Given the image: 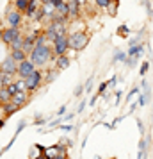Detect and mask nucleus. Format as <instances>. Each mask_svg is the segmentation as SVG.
<instances>
[{"mask_svg": "<svg viewBox=\"0 0 153 159\" xmlns=\"http://www.w3.org/2000/svg\"><path fill=\"white\" fill-rule=\"evenodd\" d=\"M29 61L36 68H43L48 63H53V52H52V45L46 47H34V50L29 54Z\"/></svg>", "mask_w": 153, "mask_h": 159, "instance_id": "obj_1", "label": "nucleus"}, {"mask_svg": "<svg viewBox=\"0 0 153 159\" xmlns=\"http://www.w3.org/2000/svg\"><path fill=\"white\" fill-rule=\"evenodd\" d=\"M68 41H70V48L75 52H82L89 45V34L86 30H73L68 34Z\"/></svg>", "mask_w": 153, "mask_h": 159, "instance_id": "obj_2", "label": "nucleus"}, {"mask_svg": "<svg viewBox=\"0 0 153 159\" xmlns=\"http://www.w3.org/2000/svg\"><path fill=\"white\" fill-rule=\"evenodd\" d=\"M43 79H45V72L37 68V70L32 73L30 77H27V79H25V86H27V91H29L30 95L36 93V91H39V89H41V86L45 84Z\"/></svg>", "mask_w": 153, "mask_h": 159, "instance_id": "obj_3", "label": "nucleus"}, {"mask_svg": "<svg viewBox=\"0 0 153 159\" xmlns=\"http://www.w3.org/2000/svg\"><path fill=\"white\" fill-rule=\"evenodd\" d=\"M6 23H7V27H13V29H22L23 25V15L20 11H16L13 6H9V9L6 11Z\"/></svg>", "mask_w": 153, "mask_h": 159, "instance_id": "obj_4", "label": "nucleus"}, {"mask_svg": "<svg viewBox=\"0 0 153 159\" xmlns=\"http://www.w3.org/2000/svg\"><path fill=\"white\" fill-rule=\"evenodd\" d=\"M45 156H46V159H68V157H70L68 148L62 147V145H59V143L52 145V147H46Z\"/></svg>", "mask_w": 153, "mask_h": 159, "instance_id": "obj_5", "label": "nucleus"}, {"mask_svg": "<svg viewBox=\"0 0 153 159\" xmlns=\"http://www.w3.org/2000/svg\"><path fill=\"white\" fill-rule=\"evenodd\" d=\"M70 50V41H68V36H59L53 43H52V52H53V59L61 57V56H66V52Z\"/></svg>", "mask_w": 153, "mask_h": 159, "instance_id": "obj_6", "label": "nucleus"}, {"mask_svg": "<svg viewBox=\"0 0 153 159\" xmlns=\"http://www.w3.org/2000/svg\"><path fill=\"white\" fill-rule=\"evenodd\" d=\"M37 68L32 63H30L29 59H25V61H22V63H18V72H16V79H27V77H30L32 73L36 72Z\"/></svg>", "mask_w": 153, "mask_h": 159, "instance_id": "obj_7", "label": "nucleus"}, {"mask_svg": "<svg viewBox=\"0 0 153 159\" xmlns=\"http://www.w3.org/2000/svg\"><path fill=\"white\" fill-rule=\"evenodd\" d=\"M0 72H4V73H7V75L16 77V72H18V63H16L15 59L7 54L6 57L2 59V63H0Z\"/></svg>", "mask_w": 153, "mask_h": 159, "instance_id": "obj_8", "label": "nucleus"}, {"mask_svg": "<svg viewBox=\"0 0 153 159\" xmlns=\"http://www.w3.org/2000/svg\"><path fill=\"white\" fill-rule=\"evenodd\" d=\"M20 36H23L22 29H13V27H6V29H2V43H6L7 47L13 43L15 39H18Z\"/></svg>", "mask_w": 153, "mask_h": 159, "instance_id": "obj_9", "label": "nucleus"}, {"mask_svg": "<svg viewBox=\"0 0 153 159\" xmlns=\"http://www.w3.org/2000/svg\"><path fill=\"white\" fill-rule=\"evenodd\" d=\"M11 102L22 109L23 106H27V104L30 102V93H29V91H18L16 95H13V97H11Z\"/></svg>", "mask_w": 153, "mask_h": 159, "instance_id": "obj_10", "label": "nucleus"}, {"mask_svg": "<svg viewBox=\"0 0 153 159\" xmlns=\"http://www.w3.org/2000/svg\"><path fill=\"white\" fill-rule=\"evenodd\" d=\"M66 4H68V18H70V22L73 20H79L80 18V11L82 7L75 2V0H66Z\"/></svg>", "mask_w": 153, "mask_h": 159, "instance_id": "obj_11", "label": "nucleus"}, {"mask_svg": "<svg viewBox=\"0 0 153 159\" xmlns=\"http://www.w3.org/2000/svg\"><path fill=\"white\" fill-rule=\"evenodd\" d=\"M53 68L55 70H59V72H62V70H66V68H70V65H71V59L68 57V56H61V57H55L53 59Z\"/></svg>", "mask_w": 153, "mask_h": 159, "instance_id": "obj_12", "label": "nucleus"}, {"mask_svg": "<svg viewBox=\"0 0 153 159\" xmlns=\"http://www.w3.org/2000/svg\"><path fill=\"white\" fill-rule=\"evenodd\" d=\"M142 54H144V43H137V45H134V47H128V52H126V56L134 57V59L142 57Z\"/></svg>", "mask_w": 153, "mask_h": 159, "instance_id": "obj_13", "label": "nucleus"}, {"mask_svg": "<svg viewBox=\"0 0 153 159\" xmlns=\"http://www.w3.org/2000/svg\"><path fill=\"white\" fill-rule=\"evenodd\" d=\"M18 111H20V107L15 106L13 102H9V104H6V106H2V116H4L6 120H7L9 116H13L15 113H18Z\"/></svg>", "mask_w": 153, "mask_h": 159, "instance_id": "obj_14", "label": "nucleus"}, {"mask_svg": "<svg viewBox=\"0 0 153 159\" xmlns=\"http://www.w3.org/2000/svg\"><path fill=\"white\" fill-rule=\"evenodd\" d=\"M45 150H46V147L45 145H39L36 143L34 147H30V150H29V159H37L39 156H43Z\"/></svg>", "mask_w": 153, "mask_h": 159, "instance_id": "obj_15", "label": "nucleus"}, {"mask_svg": "<svg viewBox=\"0 0 153 159\" xmlns=\"http://www.w3.org/2000/svg\"><path fill=\"white\" fill-rule=\"evenodd\" d=\"M39 6H41V4H39V0H30V2H29V7H27V11L23 13V16H27L29 20H32V18H34V15H36V11L39 9Z\"/></svg>", "mask_w": 153, "mask_h": 159, "instance_id": "obj_16", "label": "nucleus"}, {"mask_svg": "<svg viewBox=\"0 0 153 159\" xmlns=\"http://www.w3.org/2000/svg\"><path fill=\"white\" fill-rule=\"evenodd\" d=\"M59 73H61V72H59V70H55L53 66H52V68H46L43 82H45V84H50V82H53V80H55V79L59 77Z\"/></svg>", "mask_w": 153, "mask_h": 159, "instance_id": "obj_17", "label": "nucleus"}, {"mask_svg": "<svg viewBox=\"0 0 153 159\" xmlns=\"http://www.w3.org/2000/svg\"><path fill=\"white\" fill-rule=\"evenodd\" d=\"M11 6L23 15V13L27 11V7H29V2H27V0H11Z\"/></svg>", "mask_w": 153, "mask_h": 159, "instance_id": "obj_18", "label": "nucleus"}, {"mask_svg": "<svg viewBox=\"0 0 153 159\" xmlns=\"http://www.w3.org/2000/svg\"><path fill=\"white\" fill-rule=\"evenodd\" d=\"M150 97H151V89H150V88H146L144 91L139 95V98H137L139 107H144L146 104H148V100H150Z\"/></svg>", "mask_w": 153, "mask_h": 159, "instance_id": "obj_19", "label": "nucleus"}, {"mask_svg": "<svg viewBox=\"0 0 153 159\" xmlns=\"http://www.w3.org/2000/svg\"><path fill=\"white\" fill-rule=\"evenodd\" d=\"M126 59H128V56H126V52L119 50V48H116L114 50V56H112V63H126Z\"/></svg>", "mask_w": 153, "mask_h": 159, "instance_id": "obj_20", "label": "nucleus"}, {"mask_svg": "<svg viewBox=\"0 0 153 159\" xmlns=\"http://www.w3.org/2000/svg\"><path fill=\"white\" fill-rule=\"evenodd\" d=\"M9 56L15 59L16 63H22V61H25V59H29V56H27L23 50H9Z\"/></svg>", "mask_w": 153, "mask_h": 159, "instance_id": "obj_21", "label": "nucleus"}, {"mask_svg": "<svg viewBox=\"0 0 153 159\" xmlns=\"http://www.w3.org/2000/svg\"><path fill=\"white\" fill-rule=\"evenodd\" d=\"M13 80H15V77H13V75H7V73L0 72V88H7Z\"/></svg>", "mask_w": 153, "mask_h": 159, "instance_id": "obj_22", "label": "nucleus"}, {"mask_svg": "<svg viewBox=\"0 0 153 159\" xmlns=\"http://www.w3.org/2000/svg\"><path fill=\"white\" fill-rule=\"evenodd\" d=\"M43 34H45V36H46V39H48V43H50V45L53 43L55 39H57V34L53 32V29H52V27H45Z\"/></svg>", "mask_w": 153, "mask_h": 159, "instance_id": "obj_23", "label": "nucleus"}, {"mask_svg": "<svg viewBox=\"0 0 153 159\" xmlns=\"http://www.w3.org/2000/svg\"><path fill=\"white\" fill-rule=\"evenodd\" d=\"M9 102H11V95H9V91L6 89V88H0V104L6 106V104H9Z\"/></svg>", "mask_w": 153, "mask_h": 159, "instance_id": "obj_24", "label": "nucleus"}, {"mask_svg": "<svg viewBox=\"0 0 153 159\" xmlns=\"http://www.w3.org/2000/svg\"><path fill=\"white\" fill-rule=\"evenodd\" d=\"M117 6H119V0H112V2H109V6H107V9H105V11H107L110 16H116Z\"/></svg>", "mask_w": 153, "mask_h": 159, "instance_id": "obj_25", "label": "nucleus"}, {"mask_svg": "<svg viewBox=\"0 0 153 159\" xmlns=\"http://www.w3.org/2000/svg\"><path fill=\"white\" fill-rule=\"evenodd\" d=\"M7 48H9V50H22V48H23V36H20L18 39H15Z\"/></svg>", "mask_w": 153, "mask_h": 159, "instance_id": "obj_26", "label": "nucleus"}, {"mask_svg": "<svg viewBox=\"0 0 153 159\" xmlns=\"http://www.w3.org/2000/svg\"><path fill=\"white\" fill-rule=\"evenodd\" d=\"M57 143H59V145H62V147H66V148L70 150V148H71L73 145H75V141H73L71 138H66V136H64V138H61V139H59Z\"/></svg>", "mask_w": 153, "mask_h": 159, "instance_id": "obj_27", "label": "nucleus"}, {"mask_svg": "<svg viewBox=\"0 0 153 159\" xmlns=\"http://www.w3.org/2000/svg\"><path fill=\"white\" fill-rule=\"evenodd\" d=\"M55 13H57V15H61L62 16V18H68V4H61V6H59L57 9H55Z\"/></svg>", "mask_w": 153, "mask_h": 159, "instance_id": "obj_28", "label": "nucleus"}, {"mask_svg": "<svg viewBox=\"0 0 153 159\" xmlns=\"http://www.w3.org/2000/svg\"><path fill=\"white\" fill-rule=\"evenodd\" d=\"M93 86H95V77L91 75V77H89V79L86 80V84H84V93H91Z\"/></svg>", "mask_w": 153, "mask_h": 159, "instance_id": "obj_29", "label": "nucleus"}, {"mask_svg": "<svg viewBox=\"0 0 153 159\" xmlns=\"http://www.w3.org/2000/svg\"><path fill=\"white\" fill-rule=\"evenodd\" d=\"M128 34H130V29H128V25H119V27H117V36L128 38Z\"/></svg>", "mask_w": 153, "mask_h": 159, "instance_id": "obj_30", "label": "nucleus"}, {"mask_svg": "<svg viewBox=\"0 0 153 159\" xmlns=\"http://www.w3.org/2000/svg\"><path fill=\"white\" fill-rule=\"evenodd\" d=\"M84 84H80V86H77L75 88V91H73V97H75V100H82L84 97Z\"/></svg>", "mask_w": 153, "mask_h": 159, "instance_id": "obj_31", "label": "nucleus"}, {"mask_svg": "<svg viewBox=\"0 0 153 159\" xmlns=\"http://www.w3.org/2000/svg\"><path fill=\"white\" fill-rule=\"evenodd\" d=\"M59 129L64 130V132H77V127H75L73 123H61V125H59Z\"/></svg>", "mask_w": 153, "mask_h": 159, "instance_id": "obj_32", "label": "nucleus"}, {"mask_svg": "<svg viewBox=\"0 0 153 159\" xmlns=\"http://www.w3.org/2000/svg\"><path fill=\"white\" fill-rule=\"evenodd\" d=\"M25 127H27V120H20L18 125H16V130H15V134H13V138H18V134H20Z\"/></svg>", "mask_w": 153, "mask_h": 159, "instance_id": "obj_33", "label": "nucleus"}, {"mask_svg": "<svg viewBox=\"0 0 153 159\" xmlns=\"http://www.w3.org/2000/svg\"><path fill=\"white\" fill-rule=\"evenodd\" d=\"M139 89H141L139 86H134L130 91H128V95H126V98H125V100H126V102H132V100H134V97L139 93Z\"/></svg>", "mask_w": 153, "mask_h": 159, "instance_id": "obj_34", "label": "nucleus"}, {"mask_svg": "<svg viewBox=\"0 0 153 159\" xmlns=\"http://www.w3.org/2000/svg\"><path fill=\"white\" fill-rule=\"evenodd\" d=\"M109 2H110V0H95V6L98 9H103V11H105L107 6H109Z\"/></svg>", "mask_w": 153, "mask_h": 159, "instance_id": "obj_35", "label": "nucleus"}, {"mask_svg": "<svg viewBox=\"0 0 153 159\" xmlns=\"http://www.w3.org/2000/svg\"><path fill=\"white\" fill-rule=\"evenodd\" d=\"M15 84L18 88V91H27V86H25V80L23 79H15Z\"/></svg>", "mask_w": 153, "mask_h": 159, "instance_id": "obj_36", "label": "nucleus"}, {"mask_svg": "<svg viewBox=\"0 0 153 159\" xmlns=\"http://www.w3.org/2000/svg\"><path fill=\"white\" fill-rule=\"evenodd\" d=\"M45 123H46V116H43V115L34 116V125H45Z\"/></svg>", "mask_w": 153, "mask_h": 159, "instance_id": "obj_37", "label": "nucleus"}, {"mask_svg": "<svg viewBox=\"0 0 153 159\" xmlns=\"http://www.w3.org/2000/svg\"><path fill=\"white\" fill-rule=\"evenodd\" d=\"M107 89H109V82H107V80H103V82H100V86H98V95L102 97V95L105 93Z\"/></svg>", "mask_w": 153, "mask_h": 159, "instance_id": "obj_38", "label": "nucleus"}, {"mask_svg": "<svg viewBox=\"0 0 153 159\" xmlns=\"http://www.w3.org/2000/svg\"><path fill=\"white\" fill-rule=\"evenodd\" d=\"M148 70H150V61H144V63L141 65V70H139V73H141V77H144L146 73H148Z\"/></svg>", "mask_w": 153, "mask_h": 159, "instance_id": "obj_39", "label": "nucleus"}, {"mask_svg": "<svg viewBox=\"0 0 153 159\" xmlns=\"http://www.w3.org/2000/svg\"><path fill=\"white\" fill-rule=\"evenodd\" d=\"M34 22H45V16H43V11H41V6H39V9L36 11V15H34V18H32Z\"/></svg>", "mask_w": 153, "mask_h": 159, "instance_id": "obj_40", "label": "nucleus"}, {"mask_svg": "<svg viewBox=\"0 0 153 159\" xmlns=\"http://www.w3.org/2000/svg\"><path fill=\"white\" fill-rule=\"evenodd\" d=\"M86 106H87V100H86V98H82V100L79 102V106H77V115H80V113H84V109H86Z\"/></svg>", "mask_w": 153, "mask_h": 159, "instance_id": "obj_41", "label": "nucleus"}, {"mask_svg": "<svg viewBox=\"0 0 153 159\" xmlns=\"http://www.w3.org/2000/svg\"><path fill=\"white\" fill-rule=\"evenodd\" d=\"M6 89H7V91H9V95H11V97H13V95H16V93H18V88H16L15 80H13V82H11V84H9V86L6 88Z\"/></svg>", "mask_w": 153, "mask_h": 159, "instance_id": "obj_42", "label": "nucleus"}, {"mask_svg": "<svg viewBox=\"0 0 153 159\" xmlns=\"http://www.w3.org/2000/svg\"><path fill=\"white\" fill-rule=\"evenodd\" d=\"M66 111H68V106H66V104H62V106H61V107L57 109V113H55V116H59V118H62V116L66 115Z\"/></svg>", "mask_w": 153, "mask_h": 159, "instance_id": "obj_43", "label": "nucleus"}, {"mask_svg": "<svg viewBox=\"0 0 153 159\" xmlns=\"http://www.w3.org/2000/svg\"><path fill=\"white\" fill-rule=\"evenodd\" d=\"M77 115V113H66L64 116H62V123H68L70 120H73V116Z\"/></svg>", "mask_w": 153, "mask_h": 159, "instance_id": "obj_44", "label": "nucleus"}, {"mask_svg": "<svg viewBox=\"0 0 153 159\" xmlns=\"http://www.w3.org/2000/svg\"><path fill=\"white\" fill-rule=\"evenodd\" d=\"M137 127H139V132H141V136H144V123H142V120L141 118H137Z\"/></svg>", "mask_w": 153, "mask_h": 159, "instance_id": "obj_45", "label": "nucleus"}, {"mask_svg": "<svg viewBox=\"0 0 153 159\" xmlns=\"http://www.w3.org/2000/svg\"><path fill=\"white\" fill-rule=\"evenodd\" d=\"M125 65L128 66V68H134V66L137 65V59H134V57H128V59H126V63H125Z\"/></svg>", "mask_w": 153, "mask_h": 159, "instance_id": "obj_46", "label": "nucleus"}, {"mask_svg": "<svg viewBox=\"0 0 153 159\" xmlns=\"http://www.w3.org/2000/svg\"><path fill=\"white\" fill-rule=\"evenodd\" d=\"M116 80H117V75H112V77H110V80H107V82H109V88L116 86Z\"/></svg>", "mask_w": 153, "mask_h": 159, "instance_id": "obj_47", "label": "nucleus"}, {"mask_svg": "<svg viewBox=\"0 0 153 159\" xmlns=\"http://www.w3.org/2000/svg\"><path fill=\"white\" fill-rule=\"evenodd\" d=\"M64 2H66V0H50V4H52V6H53L55 9H57L61 4H64Z\"/></svg>", "mask_w": 153, "mask_h": 159, "instance_id": "obj_48", "label": "nucleus"}, {"mask_svg": "<svg viewBox=\"0 0 153 159\" xmlns=\"http://www.w3.org/2000/svg\"><path fill=\"white\" fill-rule=\"evenodd\" d=\"M121 97H123V91L119 89V91H116V106H119V102H121Z\"/></svg>", "mask_w": 153, "mask_h": 159, "instance_id": "obj_49", "label": "nucleus"}, {"mask_svg": "<svg viewBox=\"0 0 153 159\" xmlns=\"http://www.w3.org/2000/svg\"><path fill=\"white\" fill-rule=\"evenodd\" d=\"M98 97H100V95H98V93H96L95 97H91V100H89V106H91V107H93V106H95V104H96V100H98Z\"/></svg>", "mask_w": 153, "mask_h": 159, "instance_id": "obj_50", "label": "nucleus"}, {"mask_svg": "<svg viewBox=\"0 0 153 159\" xmlns=\"http://www.w3.org/2000/svg\"><path fill=\"white\" fill-rule=\"evenodd\" d=\"M137 107H139V102H132L130 104V111H128V113H134Z\"/></svg>", "mask_w": 153, "mask_h": 159, "instance_id": "obj_51", "label": "nucleus"}, {"mask_svg": "<svg viewBox=\"0 0 153 159\" xmlns=\"http://www.w3.org/2000/svg\"><path fill=\"white\" fill-rule=\"evenodd\" d=\"M139 88H141V89L144 91L146 88H148V80H146V79H142V80H141V84H139Z\"/></svg>", "mask_w": 153, "mask_h": 159, "instance_id": "obj_52", "label": "nucleus"}, {"mask_svg": "<svg viewBox=\"0 0 153 159\" xmlns=\"http://www.w3.org/2000/svg\"><path fill=\"white\" fill-rule=\"evenodd\" d=\"M4 125H6V118H4V116L0 115V129H2Z\"/></svg>", "mask_w": 153, "mask_h": 159, "instance_id": "obj_53", "label": "nucleus"}, {"mask_svg": "<svg viewBox=\"0 0 153 159\" xmlns=\"http://www.w3.org/2000/svg\"><path fill=\"white\" fill-rule=\"evenodd\" d=\"M37 159H46V156H45V154H43V156H39V157H37Z\"/></svg>", "mask_w": 153, "mask_h": 159, "instance_id": "obj_54", "label": "nucleus"}, {"mask_svg": "<svg viewBox=\"0 0 153 159\" xmlns=\"http://www.w3.org/2000/svg\"><path fill=\"white\" fill-rule=\"evenodd\" d=\"M39 2H41V4H46V2H50V0H39Z\"/></svg>", "mask_w": 153, "mask_h": 159, "instance_id": "obj_55", "label": "nucleus"}, {"mask_svg": "<svg viewBox=\"0 0 153 159\" xmlns=\"http://www.w3.org/2000/svg\"><path fill=\"white\" fill-rule=\"evenodd\" d=\"M0 43H2V27H0Z\"/></svg>", "mask_w": 153, "mask_h": 159, "instance_id": "obj_56", "label": "nucleus"}, {"mask_svg": "<svg viewBox=\"0 0 153 159\" xmlns=\"http://www.w3.org/2000/svg\"><path fill=\"white\" fill-rule=\"evenodd\" d=\"M93 159H103V157H100V156H95V157H93Z\"/></svg>", "mask_w": 153, "mask_h": 159, "instance_id": "obj_57", "label": "nucleus"}, {"mask_svg": "<svg viewBox=\"0 0 153 159\" xmlns=\"http://www.w3.org/2000/svg\"><path fill=\"white\" fill-rule=\"evenodd\" d=\"M0 157H2V152H0Z\"/></svg>", "mask_w": 153, "mask_h": 159, "instance_id": "obj_58", "label": "nucleus"}, {"mask_svg": "<svg viewBox=\"0 0 153 159\" xmlns=\"http://www.w3.org/2000/svg\"><path fill=\"white\" fill-rule=\"evenodd\" d=\"M110 159H116V157H110Z\"/></svg>", "mask_w": 153, "mask_h": 159, "instance_id": "obj_59", "label": "nucleus"}, {"mask_svg": "<svg viewBox=\"0 0 153 159\" xmlns=\"http://www.w3.org/2000/svg\"><path fill=\"white\" fill-rule=\"evenodd\" d=\"M27 2H30V0H27Z\"/></svg>", "mask_w": 153, "mask_h": 159, "instance_id": "obj_60", "label": "nucleus"}, {"mask_svg": "<svg viewBox=\"0 0 153 159\" xmlns=\"http://www.w3.org/2000/svg\"><path fill=\"white\" fill-rule=\"evenodd\" d=\"M110 2H112V0H110Z\"/></svg>", "mask_w": 153, "mask_h": 159, "instance_id": "obj_61", "label": "nucleus"}, {"mask_svg": "<svg viewBox=\"0 0 153 159\" xmlns=\"http://www.w3.org/2000/svg\"><path fill=\"white\" fill-rule=\"evenodd\" d=\"M87 2H89V0H87Z\"/></svg>", "mask_w": 153, "mask_h": 159, "instance_id": "obj_62", "label": "nucleus"}]
</instances>
